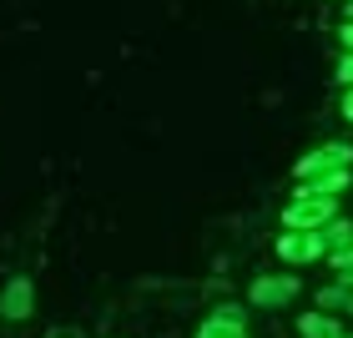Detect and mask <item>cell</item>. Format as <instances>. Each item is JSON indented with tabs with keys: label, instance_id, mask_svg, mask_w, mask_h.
<instances>
[{
	"label": "cell",
	"instance_id": "10",
	"mask_svg": "<svg viewBox=\"0 0 353 338\" xmlns=\"http://www.w3.org/2000/svg\"><path fill=\"white\" fill-rule=\"evenodd\" d=\"M348 237H353V222H343V217H333L328 228H323V243H328V252H333V248H343Z\"/></svg>",
	"mask_w": 353,
	"mask_h": 338
},
{
	"label": "cell",
	"instance_id": "6",
	"mask_svg": "<svg viewBox=\"0 0 353 338\" xmlns=\"http://www.w3.org/2000/svg\"><path fill=\"white\" fill-rule=\"evenodd\" d=\"M348 182H353V167H333V172H318V177H308V182H298V187L318 192V197H339V192H348Z\"/></svg>",
	"mask_w": 353,
	"mask_h": 338
},
{
	"label": "cell",
	"instance_id": "12",
	"mask_svg": "<svg viewBox=\"0 0 353 338\" xmlns=\"http://www.w3.org/2000/svg\"><path fill=\"white\" fill-rule=\"evenodd\" d=\"M333 76H339V81H343V86H353V51H348V56L339 61V71H333Z\"/></svg>",
	"mask_w": 353,
	"mask_h": 338
},
{
	"label": "cell",
	"instance_id": "3",
	"mask_svg": "<svg viewBox=\"0 0 353 338\" xmlns=\"http://www.w3.org/2000/svg\"><path fill=\"white\" fill-rule=\"evenodd\" d=\"M278 257L283 263H318V257H328V243H323V232H298V228H288L278 237Z\"/></svg>",
	"mask_w": 353,
	"mask_h": 338
},
{
	"label": "cell",
	"instance_id": "2",
	"mask_svg": "<svg viewBox=\"0 0 353 338\" xmlns=\"http://www.w3.org/2000/svg\"><path fill=\"white\" fill-rule=\"evenodd\" d=\"M333 167H353V147H348V141H328V147H313L308 157H298L293 177H298V182H308V177L333 172Z\"/></svg>",
	"mask_w": 353,
	"mask_h": 338
},
{
	"label": "cell",
	"instance_id": "14",
	"mask_svg": "<svg viewBox=\"0 0 353 338\" xmlns=\"http://www.w3.org/2000/svg\"><path fill=\"white\" fill-rule=\"evenodd\" d=\"M343 121H353V86H348V96H343Z\"/></svg>",
	"mask_w": 353,
	"mask_h": 338
},
{
	"label": "cell",
	"instance_id": "8",
	"mask_svg": "<svg viewBox=\"0 0 353 338\" xmlns=\"http://www.w3.org/2000/svg\"><path fill=\"white\" fill-rule=\"evenodd\" d=\"M192 338H248V333H243V324H232V318L212 313V318H207V324H202L197 333H192Z\"/></svg>",
	"mask_w": 353,
	"mask_h": 338
},
{
	"label": "cell",
	"instance_id": "11",
	"mask_svg": "<svg viewBox=\"0 0 353 338\" xmlns=\"http://www.w3.org/2000/svg\"><path fill=\"white\" fill-rule=\"evenodd\" d=\"M328 263L339 268V272H348V268H353V237H348L343 248H333V252H328Z\"/></svg>",
	"mask_w": 353,
	"mask_h": 338
},
{
	"label": "cell",
	"instance_id": "4",
	"mask_svg": "<svg viewBox=\"0 0 353 338\" xmlns=\"http://www.w3.org/2000/svg\"><path fill=\"white\" fill-rule=\"evenodd\" d=\"M30 313H36V283L30 278H10L6 293H0V318H6V324H26Z\"/></svg>",
	"mask_w": 353,
	"mask_h": 338
},
{
	"label": "cell",
	"instance_id": "5",
	"mask_svg": "<svg viewBox=\"0 0 353 338\" xmlns=\"http://www.w3.org/2000/svg\"><path fill=\"white\" fill-rule=\"evenodd\" d=\"M298 278H252L248 288V303H258V308H283V303L298 298Z\"/></svg>",
	"mask_w": 353,
	"mask_h": 338
},
{
	"label": "cell",
	"instance_id": "13",
	"mask_svg": "<svg viewBox=\"0 0 353 338\" xmlns=\"http://www.w3.org/2000/svg\"><path fill=\"white\" fill-rule=\"evenodd\" d=\"M339 41H343V51H353V21H343V30H339Z\"/></svg>",
	"mask_w": 353,
	"mask_h": 338
},
{
	"label": "cell",
	"instance_id": "7",
	"mask_svg": "<svg viewBox=\"0 0 353 338\" xmlns=\"http://www.w3.org/2000/svg\"><path fill=\"white\" fill-rule=\"evenodd\" d=\"M298 333L303 338H333V333H343V324H339V318H328V308H323V313H303L298 318Z\"/></svg>",
	"mask_w": 353,
	"mask_h": 338
},
{
	"label": "cell",
	"instance_id": "9",
	"mask_svg": "<svg viewBox=\"0 0 353 338\" xmlns=\"http://www.w3.org/2000/svg\"><path fill=\"white\" fill-rule=\"evenodd\" d=\"M348 293H353L348 283H328L323 293H318V308H339V313H343V308H348Z\"/></svg>",
	"mask_w": 353,
	"mask_h": 338
},
{
	"label": "cell",
	"instance_id": "16",
	"mask_svg": "<svg viewBox=\"0 0 353 338\" xmlns=\"http://www.w3.org/2000/svg\"><path fill=\"white\" fill-rule=\"evenodd\" d=\"M343 313H348V318H353V293H348V308H343Z\"/></svg>",
	"mask_w": 353,
	"mask_h": 338
},
{
	"label": "cell",
	"instance_id": "18",
	"mask_svg": "<svg viewBox=\"0 0 353 338\" xmlns=\"http://www.w3.org/2000/svg\"><path fill=\"white\" fill-rule=\"evenodd\" d=\"M333 338H353V333H333Z\"/></svg>",
	"mask_w": 353,
	"mask_h": 338
},
{
	"label": "cell",
	"instance_id": "15",
	"mask_svg": "<svg viewBox=\"0 0 353 338\" xmlns=\"http://www.w3.org/2000/svg\"><path fill=\"white\" fill-rule=\"evenodd\" d=\"M339 278H343V283H348V288H353V268H348V272H339Z\"/></svg>",
	"mask_w": 353,
	"mask_h": 338
},
{
	"label": "cell",
	"instance_id": "1",
	"mask_svg": "<svg viewBox=\"0 0 353 338\" xmlns=\"http://www.w3.org/2000/svg\"><path fill=\"white\" fill-rule=\"evenodd\" d=\"M333 217H339V197H318L308 187H298L293 202L283 207V228H298V232H323Z\"/></svg>",
	"mask_w": 353,
	"mask_h": 338
},
{
	"label": "cell",
	"instance_id": "17",
	"mask_svg": "<svg viewBox=\"0 0 353 338\" xmlns=\"http://www.w3.org/2000/svg\"><path fill=\"white\" fill-rule=\"evenodd\" d=\"M348 21H353V0H348Z\"/></svg>",
	"mask_w": 353,
	"mask_h": 338
}]
</instances>
